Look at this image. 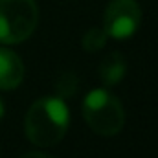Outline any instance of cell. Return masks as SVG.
I'll return each mask as SVG.
<instances>
[{"label":"cell","mask_w":158,"mask_h":158,"mask_svg":"<svg viewBox=\"0 0 158 158\" xmlns=\"http://www.w3.org/2000/svg\"><path fill=\"white\" fill-rule=\"evenodd\" d=\"M20 158H52V156L46 155V153H26V155H22Z\"/></svg>","instance_id":"9c48e42d"},{"label":"cell","mask_w":158,"mask_h":158,"mask_svg":"<svg viewBox=\"0 0 158 158\" xmlns=\"http://www.w3.org/2000/svg\"><path fill=\"white\" fill-rule=\"evenodd\" d=\"M39 22L35 0H0V42L17 44L30 39Z\"/></svg>","instance_id":"3957f363"},{"label":"cell","mask_w":158,"mask_h":158,"mask_svg":"<svg viewBox=\"0 0 158 158\" xmlns=\"http://www.w3.org/2000/svg\"><path fill=\"white\" fill-rule=\"evenodd\" d=\"M70 123V112L63 98L52 96V98H40L37 99L24 121L26 136L28 140L37 147H52L59 143Z\"/></svg>","instance_id":"6da1fadb"},{"label":"cell","mask_w":158,"mask_h":158,"mask_svg":"<svg viewBox=\"0 0 158 158\" xmlns=\"http://www.w3.org/2000/svg\"><path fill=\"white\" fill-rule=\"evenodd\" d=\"M4 114H6V105H4V99L0 98V119L4 118Z\"/></svg>","instance_id":"30bf717a"},{"label":"cell","mask_w":158,"mask_h":158,"mask_svg":"<svg viewBox=\"0 0 158 158\" xmlns=\"http://www.w3.org/2000/svg\"><path fill=\"white\" fill-rule=\"evenodd\" d=\"M24 79L22 59L7 48H0V90H13Z\"/></svg>","instance_id":"5b68a950"},{"label":"cell","mask_w":158,"mask_h":158,"mask_svg":"<svg viewBox=\"0 0 158 158\" xmlns=\"http://www.w3.org/2000/svg\"><path fill=\"white\" fill-rule=\"evenodd\" d=\"M142 9L136 0H112L103 13V30L116 40L131 39L140 28Z\"/></svg>","instance_id":"277c9868"},{"label":"cell","mask_w":158,"mask_h":158,"mask_svg":"<svg viewBox=\"0 0 158 158\" xmlns=\"http://www.w3.org/2000/svg\"><path fill=\"white\" fill-rule=\"evenodd\" d=\"M83 118L99 136H116L125 125V110L116 96L105 88L90 90L83 99Z\"/></svg>","instance_id":"7a4b0ae2"},{"label":"cell","mask_w":158,"mask_h":158,"mask_svg":"<svg viewBox=\"0 0 158 158\" xmlns=\"http://www.w3.org/2000/svg\"><path fill=\"white\" fill-rule=\"evenodd\" d=\"M107 39H109V35L105 33L103 28H90V30H86V33L83 35L81 44H83V50H85V52L94 53V52H99V50L107 44Z\"/></svg>","instance_id":"52a82bcc"},{"label":"cell","mask_w":158,"mask_h":158,"mask_svg":"<svg viewBox=\"0 0 158 158\" xmlns=\"http://www.w3.org/2000/svg\"><path fill=\"white\" fill-rule=\"evenodd\" d=\"M77 88H79V81L76 77V74H72V72H64L55 83V94L63 99L74 96L77 92Z\"/></svg>","instance_id":"ba28073f"},{"label":"cell","mask_w":158,"mask_h":158,"mask_svg":"<svg viewBox=\"0 0 158 158\" xmlns=\"http://www.w3.org/2000/svg\"><path fill=\"white\" fill-rule=\"evenodd\" d=\"M127 72V61L119 52H112L109 53L101 64H99V79L103 81V85L107 86H114L123 79Z\"/></svg>","instance_id":"8992f818"}]
</instances>
